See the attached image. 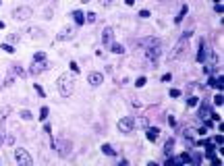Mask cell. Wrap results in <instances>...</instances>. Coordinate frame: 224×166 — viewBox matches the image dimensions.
<instances>
[{
    "mask_svg": "<svg viewBox=\"0 0 224 166\" xmlns=\"http://www.w3.org/2000/svg\"><path fill=\"white\" fill-rule=\"evenodd\" d=\"M189 38H191V31H185L183 38L176 42V46L170 52V60H185L187 54H189Z\"/></svg>",
    "mask_w": 224,
    "mask_h": 166,
    "instance_id": "1",
    "label": "cell"
},
{
    "mask_svg": "<svg viewBox=\"0 0 224 166\" xmlns=\"http://www.w3.org/2000/svg\"><path fill=\"white\" fill-rule=\"evenodd\" d=\"M58 93L62 95V98H71V93L75 91V75H71V73H62L58 77Z\"/></svg>",
    "mask_w": 224,
    "mask_h": 166,
    "instance_id": "2",
    "label": "cell"
},
{
    "mask_svg": "<svg viewBox=\"0 0 224 166\" xmlns=\"http://www.w3.org/2000/svg\"><path fill=\"white\" fill-rule=\"evenodd\" d=\"M145 44H147V48H145V56H147L154 65H156V60L160 58V54H162V44H160V40H158V38H149Z\"/></svg>",
    "mask_w": 224,
    "mask_h": 166,
    "instance_id": "3",
    "label": "cell"
},
{
    "mask_svg": "<svg viewBox=\"0 0 224 166\" xmlns=\"http://www.w3.org/2000/svg\"><path fill=\"white\" fill-rule=\"evenodd\" d=\"M52 147L58 152L60 158H67L71 154V150H73V143H71L69 139H58V141H52Z\"/></svg>",
    "mask_w": 224,
    "mask_h": 166,
    "instance_id": "4",
    "label": "cell"
},
{
    "mask_svg": "<svg viewBox=\"0 0 224 166\" xmlns=\"http://www.w3.org/2000/svg\"><path fill=\"white\" fill-rule=\"evenodd\" d=\"M15 160L19 162L21 166H31L33 164V158L29 156L27 150H23V147H17V150H15Z\"/></svg>",
    "mask_w": 224,
    "mask_h": 166,
    "instance_id": "5",
    "label": "cell"
},
{
    "mask_svg": "<svg viewBox=\"0 0 224 166\" xmlns=\"http://www.w3.org/2000/svg\"><path fill=\"white\" fill-rule=\"evenodd\" d=\"M31 15H33L31 6H25V4H23V6H17L15 11H13V17H15L17 21H27Z\"/></svg>",
    "mask_w": 224,
    "mask_h": 166,
    "instance_id": "6",
    "label": "cell"
},
{
    "mask_svg": "<svg viewBox=\"0 0 224 166\" xmlns=\"http://www.w3.org/2000/svg\"><path fill=\"white\" fill-rule=\"evenodd\" d=\"M135 129V118L133 116H124L118 120V131L120 133H131V131Z\"/></svg>",
    "mask_w": 224,
    "mask_h": 166,
    "instance_id": "7",
    "label": "cell"
},
{
    "mask_svg": "<svg viewBox=\"0 0 224 166\" xmlns=\"http://www.w3.org/2000/svg\"><path fill=\"white\" fill-rule=\"evenodd\" d=\"M8 114H11V106H4L0 110V139H4V123H6Z\"/></svg>",
    "mask_w": 224,
    "mask_h": 166,
    "instance_id": "8",
    "label": "cell"
},
{
    "mask_svg": "<svg viewBox=\"0 0 224 166\" xmlns=\"http://www.w3.org/2000/svg\"><path fill=\"white\" fill-rule=\"evenodd\" d=\"M75 27H65V29H62L60 33H58V36H56V40L58 42H67V40H73L75 38Z\"/></svg>",
    "mask_w": 224,
    "mask_h": 166,
    "instance_id": "9",
    "label": "cell"
},
{
    "mask_svg": "<svg viewBox=\"0 0 224 166\" xmlns=\"http://www.w3.org/2000/svg\"><path fill=\"white\" fill-rule=\"evenodd\" d=\"M102 81H104V75H102V73H98V71H94V73H89V75H87V83H89V85H94V87H98Z\"/></svg>",
    "mask_w": 224,
    "mask_h": 166,
    "instance_id": "10",
    "label": "cell"
},
{
    "mask_svg": "<svg viewBox=\"0 0 224 166\" xmlns=\"http://www.w3.org/2000/svg\"><path fill=\"white\" fill-rule=\"evenodd\" d=\"M112 42H114V31H112V27H104V31H102V44H104V46H110Z\"/></svg>",
    "mask_w": 224,
    "mask_h": 166,
    "instance_id": "11",
    "label": "cell"
},
{
    "mask_svg": "<svg viewBox=\"0 0 224 166\" xmlns=\"http://www.w3.org/2000/svg\"><path fill=\"white\" fill-rule=\"evenodd\" d=\"M48 67H50V63H48V60H38V63H35V60H33L31 73H33V75H38V73H42V71H46Z\"/></svg>",
    "mask_w": 224,
    "mask_h": 166,
    "instance_id": "12",
    "label": "cell"
},
{
    "mask_svg": "<svg viewBox=\"0 0 224 166\" xmlns=\"http://www.w3.org/2000/svg\"><path fill=\"white\" fill-rule=\"evenodd\" d=\"M145 137L149 139V141H158L160 139V129L158 127H147L145 129Z\"/></svg>",
    "mask_w": 224,
    "mask_h": 166,
    "instance_id": "13",
    "label": "cell"
},
{
    "mask_svg": "<svg viewBox=\"0 0 224 166\" xmlns=\"http://www.w3.org/2000/svg\"><path fill=\"white\" fill-rule=\"evenodd\" d=\"M205 54H208V46H205V42L201 40V42H199V54H197V63H203V60H205Z\"/></svg>",
    "mask_w": 224,
    "mask_h": 166,
    "instance_id": "14",
    "label": "cell"
},
{
    "mask_svg": "<svg viewBox=\"0 0 224 166\" xmlns=\"http://www.w3.org/2000/svg\"><path fill=\"white\" fill-rule=\"evenodd\" d=\"M73 19H75L77 25H83V23H85V15H83L81 11H73Z\"/></svg>",
    "mask_w": 224,
    "mask_h": 166,
    "instance_id": "15",
    "label": "cell"
},
{
    "mask_svg": "<svg viewBox=\"0 0 224 166\" xmlns=\"http://www.w3.org/2000/svg\"><path fill=\"white\" fill-rule=\"evenodd\" d=\"M174 162H178V164H189V162H193V160H191V156H189V154H181Z\"/></svg>",
    "mask_w": 224,
    "mask_h": 166,
    "instance_id": "16",
    "label": "cell"
},
{
    "mask_svg": "<svg viewBox=\"0 0 224 166\" xmlns=\"http://www.w3.org/2000/svg\"><path fill=\"white\" fill-rule=\"evenodd\" d=\"M187 13H189V8H187V6H183V8H181V13H178V15L174 17V23H181V21L185 19V15H187Z\"/></svg>",
    "mask_w": 224,
    "mask_h": 166,
    "instance_id": "17",
    "label": "cell"
},
{
    "mask_svg": "<svg viewBox=\"0 0 224 166\" xmlns=\"http://www.w3.org/2000/svg\"><path fill=\"white\" fill-rule=\"evenodd\" d=\"M199 116L201 118H208L210 116V108L205 106V104H201V106H199Z\"/></svg>",
    "mask_w": 224,
    "mask_h": 166,
    "instance_id": "18",
    "label": "cell"
},
{
    "mask_svg": "<svg viewBox=\"0 0 224 166\" xmlns=\"http://www.w3.org/2000/svg\"><path fill=\"white\" fill-rule=\"evenodd\" d=\"M102 152H104L106 156H114V154H116V152L112 150V145H108V143H104V145H102Z\"/></svg>",
    "mask_w": 224,
    "mask_h": 166,
    "instance_id": "19",
    "label": "cell"
},
{
    "mask_svg": "<svg viewBox=\"0 0 224 166\" xmlns=\"http://www.w3.org/2000/svg\"><path fill=\"white\" fill-rule=\"evenodd\" d=\"M210 85H214L216 89H220V91H222V75L218 77V79H212V81H210Z\"/></svg>",
    "mask_w": 224,
    "mask_h": 166,
    "instance_id": "20",
    "label": "cell"
},
{
    "mask_svg": "<svg viewBox=\"0 0 224 166\" xmlns=\"http://www.w3.org/2000/svg\"><path fill=\"white\" fill-rule=\"evenodd\" d=\"M110 46H112V52H114V54H124V48L120 46V44H110Z\"/></svg>",
    "mask_w": 224,
    "mask_h": 166,
    "instance_id": "21",
    "label": "cell"
},
{
    "mask_svg": "<svg viewBox=\"0 0 224 166\" xmlns=\"http://www.w3.org/2000/svg\"><path fill=\"white\" fill-rule=\"evenodd\" d=\"M135 125H137V127H141V129H147V118H145V116L137 118V120H135Z\"/></svg>",
    "mask_w": 224,
    "mask_h": 166,
    "instance_id": "22",
    "label": "cell"
},
{
    "mask_svg": "<svg viewBox=\"0 0 224 166\" xmlns=\"http://www.w3.org/2000/svg\"><path fill=\"white\" fill-rule=\"evenodd\" d=\"M11 73H13V75H23L21 65H11Z\"/></svg>",
    "mask_w": 224,
    "mask_h": 166,
    "instance_id": "23",
    "label": "cell"
},
{
    "mask_svg": "<svg viewBox=\"0 0 224 166\" xmlns=\"http://www.w3.org/2000/svg\"><path fill=\"white\" fill-rule=\"evenodd\" d=\"M172 147H174V139L170 137L168 141H166V145H164V152H166V154H170V150H172Z\"/></svg>",
    "mask_w": 224,
    "mask_h": 166,
    "instance_id": "24",
    "label": "cell"
},
{
    "mask_svg": "<svg viewBox=\"0 0 224 166\" xmlns=\"http://www.w3.org/2000/svg\"><path fill=\"white\" fill-rule=\"evenodd\" d=\"M6 40H8V44H15V42H19V40H21V36H19V33H11V36H8Z\"/></svg>",
    "mask_w": 224,
    "mask_h": 166,
    "instance_id": "25",
    "label": "cell"
},
{
    "mask_svg": "<svg viewBox=\"0 0 224 166\" xmlns=\"http://www.w3.org/2000/svg\"><path fill=\"white\" fill-rule=\"evenodd\" d=\"M21 118H23V120H31V118H33V114H31L29 110H21Z\"/></svg>",
    "mask_w": 224,
    "mask_h": 166,
    "instance_id": "26",
    "label": "cell"
},
{
    "mask_svg": "<svg viewBox=\"0 0 224 166\" xmlns=\"http://www.w3.org/2000/svg\"><path fill=\"white\" fill-rule=\"evenodd\" d=\"M2 50H4V52H8V54H15V48L11 46V44H2Z\"/></svg>",
    "mask_w": 224,
    "mask_h": 166,
    "instance_id": "27",
    "label": "cell"
},
{
    "mask_svg": "<svg viewBox=\"0 0 224 166\" xmlns=\"http://www.w3.org/2000/svg\"><path fill=\"white\" fill-rule=\"evenodd\" d=\"M85 19H87L89 23H96V19H98V15H96V13H87V15H85Z\"/></svg>",
    "mask_w": 224,
    "mask_h": 166,
    "instance_id": "28",
    "label": "cell"
},
{
    "mask_svg": "<svg viewBox=\"0 0 224 166\" xmlns=\"http://www.w3.org/2000/svg\"><path fill=\"white\" fill-rule=\"evenodd\" d=\"M46 118H48V108L44 106V108L40 110V120H46Z\"/></svg>",
    "mask_w": 224,
    "mask_h": 166,
    "instance_id": "29",
    "label": "cell"
},
{
    "mask_svg": "<svg viewBox=\"0 0 224 166\" xmlns=\"http://www.w3.org/2000/svg\"><path fill=\"white\" fill-rule=\"evenodd\" d=\"M29 33L33 38H42V29H38V27H33V29H29Z\"/></svg>",
    "mask_w": 224,
    "mask_h": 166,
    "instance_id": "30",
    "label": "cell"
},
{
    "mask_svg": "<svg viewBox=\"0 0 224 166\" xmlns=\"http://www.w3.org/2000/svg\"><path fill=\"white\" fill-rule=\"evenodd\" d=\"M222 102H224V98H222V91H220L216 98H214V104H216V106H222Z\"/></svg>",
    "mask_w": 224,
    "mask_h": 166,
    "instance_id": "31",
    "label": "cell"
},
{
    "mask_svg": "<svg viewBox=\"0 0 224 166\" xmlns=\"http://www.w3.org/2000/svg\"><path fill=\"white\" fill-rule=\"evenodd\" d=\"M33 60L38 63V60H46V54L44 52H38V54H33Z\"/></svg>",
    "mask_w": 224,
    "mask_h": 166,
    "instance_id": "32",
    "label": "cell"
},
{
    "mask_svg": "<svg viewBox=\"0 0 224 166\" xmlns=\"http://www.w3.org/2000/svg\"><path fill=\"white\" fill-rule=\"evenodd\" d=\"M187 104H189V106H197V104H199V100H197L195 95H191V98L187 100Z\"/></svg>",
    "mask_w": 224,
    "mask_h": 166,
    "instance_id": "33",
    "label": "cell"
},
{
    "mask_svg": "<svg viewBox=\"0 0 224 166\" xmlns=\"http://www.w3.org/2000/svg\"><path fill=\"white\" fill-rule=\"evenodd\" d=\"M13 81H15V75L11 73V75H8L6 79H4V83H2V85H13Z\"/></svg>",
    "mask_w": 224,
    "mask_h": 166,
    "instance_id": "34",
    "label": "cell"
},
{
    "mask_svg": "<svg viewBox=\"0 0 224 166\" xmlns=\"http://www.w3.org/2000/svg\"><path fill=\"white\" fill-rule=\"evenodd\" d=\"M135 85H137V87H143V85H145V77H139Z\"/></svg>",
    "mask_w": 224,
    "mask_h": 166,
    "instance_id": "35",
    "label": "cell"
},
{
    "mask_svg": "<svg viewBox=\"0 0 224 166\" xmlns=\"http://www.w3.org/2000/svg\"><path fill=\"white\" fill-rule=\"evenodd\" d=\"M170 95H172V98H178V95H181V91H178V89H170Z\"/></svg>",
    "mask_w": 224,
    "mask_h": 166,
    "instance_id": "36",
    "label": "cell"
},
{
    "mask_svg": "<svg viewBox=\"0 0 224 166\" xmlns=\"http://www.w3.org/2000/svg\"><path fill=\"white\" fill-rule=\"evenodd\" d=\"M139 17H141V19H147V17H149V11H141Z\"/></svg>",
    "mask_w": 224,
    "mask_h": 166,
    "instance_id": "37",
    "label": "cell"
},
{
    "mask_svg": "<svg viewBox=\"0 0 224 166\" xmlns=\"http://www.w3.org/2000/svg\"><path fill=\"white\" fill-rule=\"evenodd\" d=\"M100 4H102V6H110L112 0H100Z\"/></svg>",
    "mask_w": 224,
    "mask_h": 166,
    "instance_id": "38",
    "label": "cell"
},
{
    "mask_svg": "<svg viewBox=\"0 0 224 166\" xmlns=\"http://www.w3.org/2000/svg\"><path fill=\"white\" fill-rule=\"evenodd\" d=\"M35 91H38V93H40V95H46V93H44V89H42V87H40V85H38V83H35Z\"/></svg>",
    "mask_w": 224,
    "mask_h": 166,
    "instance_id": "39",
    "label": "cell"
},
{
    "mask_svg": "<svg viewBox=\"0 0 224 166\" xmlns=\"http://www.w3.org/2000/svg\"><path fill=\"white\" fill-rule=\"evenodd\" d=\"M170 79H172V75H170V73H166V75H162V81H170Z\"/></svg>",
    "mask_w": 224,
    "mask_h": 166,
    "instance_id": "40",
    "label": "cell"
},
{
    "mask_svg": "<svg viewBox=\"0 0 224 166\" xmlns=\"http://www.w3.org/2000/svg\"><path fill=\"white\" fill-rule=\"evenodd\" d=\"M214 8H216V13L222 15V4H220V2H216V6H214Z\"/></svg>",
    "mask_w": 224,
    "mask_h": 166,
    "instance_id": "41",
    "label": "cell"
},
{
    "mask_svg": "<svg viewBox=\"0 0 224 166\" xmlns=\"http://www.w3.org/2000/svg\"><path fill=\"white\" fill-rule=\"evenodd\" d=\"M71 69H73V73H77V71H79V67H77V63H71Z\"/></svg>",
    "mask_w": 224,
    "mask_h": 166,
    "instance_id": "42",
    "label": "cell"
},
{
    "mask_svg": "<svg viewBox=\"0 0 224 166\" xmlns=\"http://www.w3.org/2000/svg\"><path fill=\"white\" fill-rule=\"evenodd\" d=\"M124 2H127L129 6H133V4H135V0H124Z\"/></svg>",
    "mask_w": 224,
    "mask_h": 166,
    "instance_id": "43",
    "label": "cell"
},
{
    "mask_svg": "<svg viewBox=\"0 0 224 166\" xmlns=\"http://www.w3.org/2000/svg\"><path fill=\"white\" fill-rule=\"evenodd\" d=\"M0 89H2V83H0Z\"/></svg>",
    "mask_w": 224,
    "mask_h": 166,
    "instance_id": "44",
    "label": "cell"
},
{
    "mask_svg": "<svg viewBox=\"0 0 224 166\" xmlns=\"http://www.w3.org/2000/svg\"><path fill=\"white\" fill-rule=\"evenodd\" d=\"M216 2H220V0H216Z\"/></svg>",
    "mask_w": 224,
    "mask_h": 166,
    "instance_id": "45",
    "label": "cell"
},
{
    "mask_svg": "<svg viewBox=\"0 0 224 166\" xmlns=\"http://www.w3.org/2000/svg\"><path fill=\"white\" fill-rule=\"evenodd\" d=\"M83 2H87V0H83Z\"/></svg>",
    "mask_w": 224,
    "mask_h": 166,
    "instance_id": "46",
    "label": "cell"
}]
</instances>
